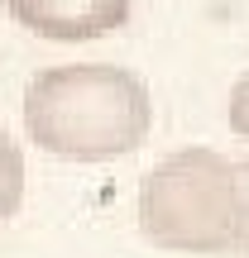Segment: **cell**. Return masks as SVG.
I'll return each instance as SVG.
<instances>
[{
  "label": "cell",
  "mask_w": 249,
  "mask_h": 258,
  "mask_svg": "<svg viewBox=\"0 0 249 258\" xmlns=\"http://www.w3.org/2000/svg\"><path fill=\"white\" fill-rule=\"evenodd\" d=\"M24 129L67 163H115L154 129V101L139 72L115 62L43 67L24 86Z\"/></svg>",
  "instance_id": "6da1fadb"
},
{
  "label": "cell",
  "mask_w": 249,
  "mask_h": 258,
  "mask_svg": "<svg viewBox=\"0 0 249 258\" xmlns=\"http://www.w3.org/2000/svg\"><path fill=\"white\" fill-rule=\"evenodd\" d=\"M139 234L168 253H240L244 206L235 158L216 148H177L139 182Z\"/></svg>",
  "instance_id": "7a4b0ae2"
},
{
  "label": "cell",
  "mask_w": 249,
  "mask_h": 258,
  "mask_svg": "<svg viewBox=\"0 0 249 258\" xmlns=\"http://www.w3.org/2000/svg\"><path fill=\"white\" fill-rule=\"evenodd\" d=\"M19 29L48 43H91L129 24L134 0H0Z\"/></svg>",
  "instance_id": "3957f363"
},
{
  "label": "cell",
  "mask_w": 249,
  "mask_h": 258,
  "mask_svg": "<svg viewBox=\"0 0 249 258\" xmlns=\"http://www.w3.org/2000/svg\"><path fill=\"white\" fill-rule=\"evenodd\" d=\"M19 206H24V158H19V144L10 139V129L0 124V225L15 220Z\"/></svg>",
  "instance_id": "277c9868"
},
{
  "label": "cell",
  "mask_w": 249,
  "mask_h": 258,
  "mask_svg": "<svg viewBox=\"0 0 249 258\" xmlns=\"http://www.w3.org/2000/svg\"><path fill=\"white\" fill-rule=\"evenodd\" d=\"M225 115H230V129H235V134L249 139V72L230 86V105H225Z\"/></svg>",
  "instance_id": "5b68a950"
},
{
  "label": "cell",
  "mask_w": 249,
  "mask_h": 258,
  "mask_svg": "<svg viewBox=\"0 0 249 258\" xmlns=\"http://www.w3.org/2000/svg\"><path fill=\"white\" fill-rule=\"evenodd\" d=\"M235 182H240V206H244V249L249 253V158H235Z\"/></svg>",
  "instance_id": "8992f818"
}]
</instances>
